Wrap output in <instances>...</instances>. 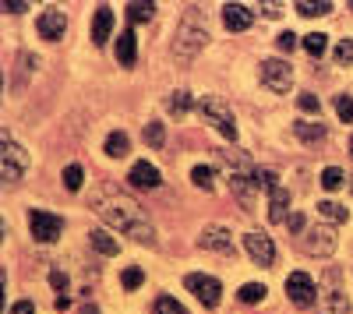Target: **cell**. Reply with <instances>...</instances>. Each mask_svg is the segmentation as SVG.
Returning <instances> with one entry per match:
<instances>
[{
	"mask_svg": "<svg viewBox=\"0 0 353 314\" xmlns=\"http://www.w3.org/2000/svg\"><path fill=\"white\" fill-rule=\"evenodd\" d=\"M88 205H92V212H96L106 226H113V230H121V233L134 237V240H138V244H145V247H152V244H156V230H152V222H149L145 209L134 202L131 194L117 191V187H99V191H92Z\"/></svg>",
	"mask_w": 353,
	"mask_h": 314,
	"instance_id": "obj_1",
	"label": "cell"
},
{
	"mask_svg": "<svg viewBox=\"0 0 353 314\" xmlns=\"http://www.w3.org/2000/svg\"><path fill=\"white\" fill-rule=\"evenodd\" d=\"M318 314H350V300L343 290V275L339 269H325L318 282Z\"/></svg>",
	"mask_w": 353,
	"mask_h": 314,
	"instance_id": "obj_2",
	"label": "cell"
},
{
	"mask_svg": "<svg viewBox=\"0 0 353 314\" xmlns=\"http://www.w3.org/2000/svg\"><path fill=\"white\" fill-rule=\"evenodd\" d=\"M205 39H209V32H205V25L194 18V8H191V14L181 21V28H176V39H173V56H176L181 64L194 61L198 50L205 46Z\"/></svg>",
	"mask_w": 353,
	"mask_h": 314,
	"instance_id": "obj_3",
	"label": "cell"
},
{
	"mask_svg": "<svg viewBox=\"0 0 353 314\" xmlns=\"http://www.w3.org/2000/svg\"><path fill=\"white\" fill-rule=\"evenodd\" d=\"M198 113H201V117L209 121L223 138H230V141L237 138V124H233V113H230V106H226L219 96H201V99H198Z\"/></svg>",
	"mask_w": 353,
	"mask_h": 314,
	"instance_id": "obj_4",
	"label": "cell"
},
{
	"mask_svg": "<svg viewBox=\"0 0 353 314\" xmlns=\"http://www.w3.org/2000/svg\"><path fill=\"white\" fill-rule=\"evenodd\" d=\"M0 166H4V184H18L28 169V156L11 134L0 138Z\"/></svg>",
	"mask_w": 353,
	"mask_h": 314,
	"instance_id": "obj_5",
	"label": "cell"
},
{
	"mask_svg": "<svg viewBox=\"0 0 353 314\" xmlns=\"http://www.w3.org/2000/svg\"><path fill=\"white\" fill-rule=\"evenodd\" d=\"M28 230H32V237L39 244H53L57 237H61V230H64V219L46 212V209H32L28 212Z\"/></svg>",
	"mask_w": 353,
	"mask_h": 314,
	"instance_id": "obj_6",
	"label": "cell"
},
{
	"mask_svg": "<svg viewBox=\"0 0 353 314\" xmlns=\"http://www.w3.org/2000/svg\"><path fill=\"white\" fill-rule=\"evenodd\" d=\"M188 290L205 304V307H219V297H223V286H219V279L216 275H205V272H191L188 279Z\"/></svg>",
	"mask_w": 353,
	"mask_h": 314,
	"instance_id": "obj_7",
	"label": "cell"
},
{
	"mask_svg": "<svg viewBox=\"0 0 353 314\" xmlns=\"http://www.w3.org/2000/svg\"><path fill=\"white\" fill-rule=\"evenodd\" d=\"M244 251L251 254V262L261 265V269H269V265L276 262V244H272L269 233H261V230L244 233Z\"/></svg>",
	"mask_w": 353,
	"mask_h": 314,
	"instance_id": "obj_8",
	"label": "cell"
},
{
	"mask_svg": "<svg viewBox=\"0 0 353 314\" xmlns=\"http://www.w3.org/2000/svg\"><path fill=\"white\" fill-rule=\"evenodd\" d=\"M286 297L297 304V307H311L318 304V286H314V279L307 272H293L286 275Z\"/></svg>",
	"mask_w": 353,
	"mask_h": 314,
	"instance_id": "obj_9",
	"label": "cell"
},
{
	"mask_svg": "<svg viewBox=\"0 0 353 314\" xmlns=\"http://www.w3.org/2000/svg\"><path fill=\"white\" fill-rule=\"evenodd\" d=\"M301 247L307 254H329V251H336V230L332 226H307L301 233Z\"/></svg>",
	"mask_w": 353,
	"mask_h": 314,
	"instance_id": "obj_10",
	"label": "cell"
},
{
	"mask_svg": "<svg viewBox=\"0 0 353 314\" xmlns=\"http://www.w3.org/2000/svg\"><path fill=\"white\" fill-rule=\"evenodd\" d=\"M261 81L269 85L272 92L286 96V92H290V85H293V71H290L286 61H265V64H261Z\"/></svg>",
	"mask_w": 353,
	"mask_h": 314,
	"instance_id": "obj_11",
	"label": "cell"
},
{
	"mask_svg": "<svg viewBox=\"0 0 353 314\" xmlns=\"http://www.w3.org/2000/svg\"><path fill=\"white\" fill-rule=\"evenodd\" d=\"M36 28H39V36H43V39L57 43V39L64 36V28H68V18H64V11H61V8H46V11L39 14Z\"/></svg>",
	"mask_w": 353,
	"mask_h": 314,
	"instance_id": "obj_12",
	"label": "cell"
},
{
	"mask_svg": "<svg viewBox=\"0 0 353 314\" xmlns=\"http://www.w3.org/2000/svg\"><path fill=\"white\" fill-rule=\"evenodd\" d=\"M198 247L219 251V254H230V258H233V240H230V230H226V226H205L201 237H198Z\"/></svg>",
	"mask_w": 353,
	"mask_h": 314,
	"instance_id": "obj_13",
	"label": "cell"
},
{
	"mask_svg": "<svg viewBox=\"0 0 353 314\" xmlns=\"http://www.w3.org/2000/svg\"><path fill=\"white\" fill-rule=\"evenodd\" d=\"M230 191L241 198V205H244L248 212H254V194H258L254 174H230Z\"/></svg>",
	"mask_w": 353,
	"mask_h": 314,
	"instance_id": "obj_14",
	"label": "cell"
},
{
	"mask_svg": "<svg viewBox=\"0 0 353 314\" xmlns=\"http://www.w3.org/2000/svg\"><path fill=\"white\" fill-rule=\"evenodd\" d=\"M251 21H254V11L248 4H223V25L230 32H244V28H251Z\"/></svg>",
	"mask_w": 353,
	"mask_h": 314,
	"instance_id": "obj_15",
	"label": "cell"
},
{
	"mask_svg": "<svg viewBox=\"0 0 353 314\" xmlns=\"http://www.w3.org/2000/svg\"><path fill=\"white\" fill-rule=\"evenodd\" d=\"M128 180H131V187H138V191H156V187H159V169H156L152 163L141 159V163L131 166Z\"/></svg>",
	"mask_w": 353,
	"mask_h": 314,
	"instance_id": "obj_16",
	"label": "cell"
},
{
	"mask_svg": "<svg viewBox=\"0 0 353 314\" xmlns=\"http://www.w3.org/2000/svg\"><path fill=\"white\" fill-rule=\"evenodd\" d=\"M110 32H113V11L103 4V8H96V18H92V43L96 46H106Z\"/></svg>",
	"mask_w": 353,
	"mask_h": 314,
	"instance_id": "obj_17",
	"label": "cell"
},
{
	"mask_svg": "<svg viewBox=\"0 0 353 314\" xmlns=\"http://www.w3.org/2000/svg\"><path fill=\"white\" fill-rule=\"evenodd\" d=\"M269 219L272 222H286L290 219V191L286 187H276L269 194Z\"/></svg>",
	"mask_w": 353,
	"mask_h": 314,
	"instance_id": "obj_18",
	"label": "cell"
},
{
	"mask_svg": "<svg viewBox=\"0 0 353 314\" xmlns=\"http://www.w3.org/2000/svg\"><path fill=\"white\" fill-rule=\"evenodd\" d=\"M134 56H138V43H134V32L124 28L121 36H117V61L124 67H134Z\"/></svg>",
	"mask_w": 353,
	"mask_h": 314,
	"instance_id": "obj_19",
	"label": "cell"
},
{
	"mask_svg": "<svg viewBox=\"0 0 353 314\" xmlns=\"http://www.w3.org/2000/svg\"><path fill=\"white\" fill-rule=\"evenodd\" d=\"M88 240H92V247L99 254H121V244H117V237H110L106 230H92V233H88Z\"/></svg>",
	"mask_w": 353,
	"mask_h": 314,
	"instance_id": "obj_20",
	"label": "cell"
},
{
	"mask_svg": "<svg viewBox=\"0 0 353 314\" xmlns=\"http://www.w3.org/2000/svg\"><path fill=\"white\" fill-rule=\"evenodd\" d=\"M293 131H297V138L307 141V145H314V141L325 138V127H321V124H311V121H297V124H293Z\"/></svg>",
	"mask_w": 353,
	"mask_h": 314,
	"instance_id": "obj_21",
	"label": "cell"
},
{
	"mask_svg": "<svg viewBox=\"0 0 353 314\" xmlns=\"http://www.w3.org/2000/svg\"><path fill=\"white\" fill-rule=\"evenodd\" d=\"M106 156H110V159H124V156H128V134H124V131H113V134L106 138Z\"/></svg>",
	"mask_w": 353,
	"mask_h": 314,
	"instance_id": "obj_22",
	"label": "cell"
},
{
	"mask_svg": "<svg viewBox=\"0 0 353 314\" xmlns=\"http://www.w3.org/2000/svg\"><path fill=\"white\" fill-rule=\"evenodd\" d=\"M301 46H304L311 56H321V53H325V46H329V36H325V32H311V36L301 39Z\"/></svg>",
	"mask_w": 353,
	"mask_h": 314,
	"instance_id": "obj_23",
	"label": "cell"
},
{
	"mask_svg": "<svg viewBox=\"0 0 353 314\" xmlns=\"http://www.w3.org/2000/svg\"><path fill=\"white\" fill-rule=\"evenodd\" d=\"M329 11H332L329 0H318V4H311V0H301V4H297V14H304V18H321V14H329Z\"/></svg>",
	"mask_w": 353,
	"mask_h": 314,
	"instance_id": "obj_24",
	"label": "cell"
},
{
	"mask_svg": "<svg viewBox=\"0 0 353 314\" xmlns=\"http://www.w3.org/2000/svg\"><path fill=\"white\" fill-rule=\"evenodd\" d=\"M191 184L201 187V191H212V187H216V180H212V166H194V169H191Z\"/></svg>",
	"mask_w": 353,
	"mask_h": 314,
	"instance_id": "obj_25",
	"label": "cell"
},
{
	"mask_svg": "<svg viewBox=\"0 0 353 314\" xmlns=\"http://www.w3.org/2000/svg\"><path fill=\"white\" fill-rule=\"evenodd\" d=\"M156 11V4H141V0H134V4H128V21L138 25V21H149Z\"/></svg>",
	"mask_w": 353,
	"mask_h": 314,
	"instance_id": "obj_26",
	"label": "cell"
},
{
	"mask_svg": "<svg viewBox=\"0 0 353 314\" xmlns=\"http://www.w3.org/2000/svg\"><path fill=\"white\" fill-rule=\"evenodd\" d=\"M343 184H346V177H343V169H339V166L321 169V187H325V191H339Z\"/></svg>",
	"mask_w": 353,
	"mask_h": 314,
	"instance_id": "obj_27",
	"label": "cell"
},
{
	"mask_svg": "<svg viewBox=\"0 0 353 314\" xmlns=\"http://www.w3.org/2000/svg\"><path fill=\"white\" fill-rule=\"evenodd\" d=\"M265 293H269V290H265L261 286V282H248V286H241V304H261L265 300Z\"/></svg>",
	"mask_w": 353,
	"mask_h": 314,
	"instance_id": "obj_28",
	"label": "cell"
},
{
	"mask_svg": "<svg viewBox=\"0 0 353 314\" xmlns=\"http://www.w3.org/2000/svg\"><path fill=\"white\" fill-rule=\"evenodd\" d=\"M152 314H188V307L181 300H173V297H159L152 304Z\"/></svg>",
	"mask_w": 353,
	"mask_h": 314,
	"instance_id": "obj_29",
	"label": "cell"
},
{
	"mask_svg": "<svg viewBox=\"0 0 353 314\" xmlns=\"http://www.w3.org/2000/svg\"><path fill=\"white\" fill-rule=\"evenodd\" d=\"M191 106H198V103H194L188 92H173V96L166 99V109H170V113H188Z\"/></svg>",
	"mask_w": 353,
	"mask_h": 314,
	"instance_id": "obj_30",
	"label": "cell"
},
{
	"mask_svg": "<svg viewBox=\"0 0 353 314\" xmlns=\"http://www.w3.org/2000/svg\"><path fill=\"white\" fill-rule=\"evenodd\" d=\"M254 184H258V191H276L279 187V177L272 174V169H254Z\"/></svg>",
	"mask_w": 353,
	"mask_h": 314,
	"instance_id": "obj_31",
	"label": "cell"
},
{
	"mask_svg": "<svg viewBox=\"0 0 353 314\" xmlns=\"http://www.w3.org/2000/svg\"><path fill=\"white\" fill-rule=\"evenodd\" d=\"M81 184H85L81 166H78V163H71V166L64 169V187H68V191H81Z\"/></svg>",
	"mask_w": 353,
	"mask_h": 314,
	"instance_id": "obj_32",
	"label": "cell"
},
{
	"mask_svg": "<svg viewBox=\"0 0 353 314\" xmlns=\"http://www.w3.org/2000/svg\"><path fill=\"white\" fill-rule=\"evenodd\" d=\"M145 141H149L152 149H163V141H166V127L159 121H152L149 127H145Z\"/></svg>",
	"mask_w": 353,
	"mask_h": 314,
	"instance_id": "obj_33",
	"label": "cell"
},
{
	"mask_svg": "<svg viewBox=\"0 0 353 314\" xmlns=\"http://www.w3.org/2000/svg\"><path fill=\"white\" fill-rule=\"evenodd\" d=\"M318 212L325 216V219H332V222H346V216H350V212H346L343 205H336V202H321Z\"/></svg>",
	"mask_w": 353,
	"mask_h": 314,
	"instance_id": "obj_34",
	"label": "cell"
},
{
	"mask_svg": "<svg viewBox=\"0 0 353 314\" xmlns=\"http://www.w3.org/2000/svg\"><path fill=\"white\" fill-rule=\"evenodd\" d=\"M336 113L350 124L353 121V96H336Z\"/></svg>",
	"mask_w": 353,
	"mask_h": 314,
	"instance_id": "obj_35",
	"label": "cell"
},
{
	"mask_svg": "<svg viewBox=\"0 0 353 314\" xmlns=\"http://www.w3.org/2000/svg\"><path fill=\"white\" fill-rule=\"evenodd\" d=\"M141 282H145V272L141 269H128L124 272V290H138Z\"/></svg>",
	"mask_w": 353,
	"mask_h": 314,
	"instance_id": "obj_36",
	"label": "cell"
},
{
	"mask_svg": "<svg viewBox=\"0 0 353 314\" xmlns=\"http://www.w3.org/2000/svg\"><path fill=\"white\" fill-rule=\"evenodd\" d=\"M336 61H339V64H353V39H343V43L336 46Z\"/></svg>",
	"mask_w": 353,
	"mask_h": 314,
	"instance_id": "obj_37",
	"label": "cell"
},
{
	"mask_svg": "<svg viewBox=\"0 0 353 314\" xmlns=\"http://www.w3.org/2000/svg\"><path fill=\"white\" fill-rule=\"evenodd\" d=\"M297 106H301L304 113H314V117H318V96H311V92H301V96H297Z\"/></svg>",
	"mask_w": 353,
	"mask_h": 314,
	"instance_id": "obj_38",
	"label": "cell"
},
{
	"mask_svg": "<svg viewBox=\"0 0 353 314\" xmlns=\"http://www.w3.org/2000/svg\"><path fill=\"white\" fill-rule=\"evenodd\" d=\"M276 46H279L283 53H290L293 46H297V36H293L290 28H286V32H279V36H276Z\"/></svg>",
	"mask_w": 353,
	"mask_h": 314,
	"instance_id": "obj_39",
	"label": "cell"
},
{
	"mask_svg": "<svg viewBox=\"0 0 353 314\" xmlns=\"http://www.w3.org/2000/svg\"><path fill=\"white\" fill-rule=\"evenodd\" d=\"M50 282H53V290H57V293H64V290H68V275H64L61 269H53V272H50Z\"/></svg>",
	"mask_w": 353,
	"mask_h": 314,
	"instance_id": "obj_40",
	"label": "cell"
},
{
	"mask_svg": "<svg viewBox=\"0 0 353 314\" xmlns=\"http://www.w3.org/2000/svg\"><path fill=\"white\" fill-rule=\"evenodd\" d=\"M11 314H36V304H32V300H18V304L11 307Z\"/></svg>",
	"mask_w": 353,
	"mask_h": 314,
	"instance_id": "obj_41",
	"label": "cell"
},
{
	"mask_svg": "<svg viewBox=\"0 0 353 314\" xmlns=\"http://www.w3.org/2000/svg\"><path fill=\"white\" fill-rule=\"evenodd\" d=\"M4 11H11V14H21V11H28V4H25V0H4Z\"/></svg>",
	"mask_w": 353,
	"mask_h": 314,
	"instance_id": "obj_42",
	"label": "cell"
},
{
	"mask_svg": "<svg viewBox=\"0 0 353 314\" xmlns=\"http://www.w3.org/2000/svg\"><path fill=\"white\" fill-rule=\"evenodd\" d=\"M286 226H290L293 233H304V216H297V212H293V216L286 219Z\"/></svg>",
	"mask_w": 353,
	"mask_h": 314,
	"instance_id": "obj_43",
	"label": "cell"
},
{
	"mask_svg": "<svg viewBox=\"0 0 353 314\" xmlns=\"http://www.w3.org/2000/svg\"><path fill=\"white\" fill-rule=\"evenodd\" d=\"M261 11L269 14V18H279L283 14V4H261Z\"/></svg>",
	"mask_w": 353,
	"mask_h": 314,
	"instance_id": "obj_44",
	"label": "cell"
},
{
	"mask_svg": "<svg viewBox=\"0 0 353 314\" xmlns=\"http://www.w3.org/2000/svg\"><path fill=\"white\" fill-rule=\"evenodd\" d=\"M81 314H99V307H96V304H85V307H81Z\"/></svg>",
	"mask_w": 353,
	"mask_h": 314,
	"instance_id": "obj_45",
	"label": "cell"
},
{
	"mask_svg": "<svg viewBox=\"0 0 353 314\" xmlns=\"http://www.w3.org/2000/svg\"><path fill=\"white\" fill-rule=\"evenodd\" d=\"M350 152H353V138H350Z\"/></svg>",
	"mask_w": 353,
	"mask_h": 314,
	"instance_id": "obj_46",
	"label": "cell"
},
{
	"mask_svg": "<svg viewBox=\"0 0 353 314\" xmlns=\"http://www.w3.org/2000/svg\"><path fill=\"white\" fill-rule=\"evenodd\" d=\"M350 8H353V4H350Z\"/></svg>",
	"mask_w": 353,
	"mask_h": 314,
	"instance_id": "obj_47",
	"label": "cell"
}]
</instances>
